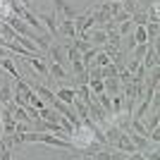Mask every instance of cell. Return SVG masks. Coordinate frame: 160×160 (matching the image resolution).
Here are the masks:
<instances>
[{"label": "cell", "mask_w": 160, "mask_h": 160, "mask_svg": "<svg viewBox=\"0 0 160 160\" xmlns=\"http://www.w3.org/2000/svg\"><path fill=\"white\" fill-rule=\"evenodd\" d=\"M103 81H105V93H108V96L122 93V84H120V79H117V77H108V79H103Z\"/></svg>", "instance_id": "7c38bea8"}, {"label": "cell", "mask_w": 160, "mask_h": 160, "mask_svg": "<svg viewBox=\"0 0 160 160\" xmlns=\"http://www.w3.org/2000/svg\"><path fill=\"white\" fill-rule=\"evenodd\" d=\"M132 36H134V41H136V43H148V36H146V27H134Z\"/></svg>", "instance_id": "2e32d148"}, {"label": "cell", "mask_w": 160, "mask_h": 160, "mask_svg": "<svg viewBox=\"0 0 160 160\" xmlns=\"http://www.w3.org/2000/svg\"><path fill=\"white\" fill-rule=\"evenodd\" d=\"M48 60H53V62H58V65H67V55H65V48L60 46V43H50V48H48Z\"/></svg>", "instance_id": "5b68a950"}, {"label": "cell", "mask_w": 160, "mask_h": 160, "mask_svg": "<svg viewBox=\"0 0 160 160\" xmlns=\"http://www.w3.org/2000/svg\"><path fill=\"white\" fill-rule=\"evenodd\" d=\"M122 10V5H120V0H112V2H110V17H112V14H117Z\"/></svg>", "instance_id": "cb8c5ba5"}, {"label": "cell", "mask_w": 160, "mask_h": 160, "mask_svg": "<svg viewBox=\"0 0 160 160\" xmlns=\"http://www.w3.org/2000/svg\"><path fill=\"white\" fill-rule=\"evenodd\" d=\"M53 2H55V14H58V19H60V17H69V19H74V17L79 14L72 5H67L65 0H53Z\"/></svg>", "instance_id": "8992f818"}, {"label": "cell", "mask_w": 160, "mask_h": 160, "mask_svg": "<svg viewBox=\"0 0 160 160\" xmlns=\"http://www.w3.org/2000/svg\"><path fill=\"white\" fill-rule=\"evenodd\" d=\"M69 67H72V77H74V74H81L84 69H86V67L81 65V60H74V62H69Z\"/></svg>", "instance_id": "603a6c76"}, {"label": "cell", "mask_w": 160, "mask_h": 160, "mask_svg": "<svg viewBox=\"0 0 160 160\" xmlns=\"http://www.w3.org/2000/svg\"><path fill=\"white\" fill-rule=\"evenodd\" d=\"M31 88H33V91H36V93H38V96H41L43 100H46L48 105H50V103L55 100V93H53V91H50V88L46 86V84H33Z\"/></svg>", "instance_id": "8fae6325"}, {"label": "cell", "mask_w": 160, "mask_h": 160, "mask_svg": "<svg viewBox=\"0 0 160 160\" xmlns=\"http://www.w3.org/2000/svg\"><path fill=\"white\" fill-rule=\"evenodd\" d=\"M146 48H148V43H136V46L132 48V58L141 62V58H143V53H146Z\"/></svg>", "instance_id": "d6986e66"}, {"label": "cell", "mask_w": 160, "mask_h": 160, "mask_svg": "<svg viewBox=\"0 0 160 160\" xmlns=\"http://www.w3.org/2000/svg\"><path fill=\"white\" fill-rule=\"evenodd\" d=\"M12 98H14V86L10 81H0V103L5 105V103H10Z\"/></svg>", "instance_id": "30bf717a"}, {"label": "cell", "mask_w": 160, "mask_h": 160, "mask_svg": "<svg viewBox=\"0 0 160 160\" xmlns=\"http://www.w3.org/2000/svg\"><path fill=\"white\" fill-rule=\"evenodd\" d=\"M153 2H158V0H136V5L141 7V10H146L148 5H153Z\"/></svg>", "instance_id": "d4e9b609"}, {"label": "cell", "mask_w": 160, "mask_h": 160, "mask_svg": "<svg viewBox=\"0 0 160 160\" xmlns=\"http://www.w3.org/2000/svg\"><path fill=\"white\" fill-rule=\"evenodd\" d=\"M72 46L79 50V53H84V50H88V48H93L91 46V41H86V38H72Z\"/></svg>", "instance_id": "ffe728a7"}, {"label": "cell", "mask_w": 160, "mask_h": 160, "mask_svg": "<svg viewBox=\"0 0 160 160\" xmlns=\"http://www.w3.org/2000/svg\"><path fill=\"white\" fill-rule=\"evenodd\" d=\"M48 77H50V79H55V81H67L72 74L65 72V65H58V62L48 60Z\"/></svg>", "instance_id": "277c9868"}, {"label": "cell", "mask_w": 160, "mask_h": 160, "mask_svg": "<svg viewBox=\"0 0 160 160\" xmlns=\"http://www.w3.org/2000/svg\"><path fill=\"white\" fill-rule=\"evenodd\" d=\"M132 22H134V27H143L148 22V14L143 12V10H136V12L132 14Z\"/></svg>", "instance_id": "e0dca14e"}, {"label": "cell", "mask_w": 160, "mask_h": 160, "mask_svg": "<svg viewBox=\"0 0 160 160\" xmlns=\"http://www.w3.org/2000/svg\"><path fill=\"white\" fill-rule=\"evenodd\" d=\"M58 33L65 36V38H77V27H74V19L69 17H60L58 22Z\"/></svg>", "instance_id": "7a4b0ae2"}, {"label": "cell", "mask_w": 160, "mask_h": 160, "mask_svg": "<svg viewBox=\"0 0 160 160\" xmlns=\"http://www.w3.org/2000/svg\"><path fill=\"white\" fill-rule=\"evenodd\" d=\"M136 46V41H134V36H127V50L132 53V48Z\"/></svg>", "instance_id": "484cf974"}, {"label": "cell", "mask_w": 160, "mask_h": 160, "mask_svg": "<svg viewBox=\"0 0 160 160\" xmlns=\"http://www.w3.org/2000/svg\"><path fill=\"white\" fill-rule=\"evenodd\" d=\"M117 72H120V69H117L112 62L105 65V67H100V77H103V79H108V77H117Z\"/></svg>", "instance_id": "44dd1931"}, {"label": "cell", "mask_w": 160, "mask_h": 160, "mask_svg": "<svg viewBox=\"0 0 160 160\" xmlns=\"http://www.w3.org/2000/svg\"><path fill=\"white\" fill-rule=\"evenodd\" d=\"M31 41L36 43V48H38L41 53H48V48L53 43V36H50V33H33Z\"/></svg>", "instance_id": "ba28073f"}, {"label": "cell", "mask_w": 160, "mask_h": 160, "mask_svg": "<svg viewBox=\"0 0 160 160\" xmlns=\"http://www.w3.org/2000/svg\"><path fill=\"white\" fill-rule=\"evenodd\" d=\"M134 31V22L127 19V22H122V24H117V33L120 36H129V33Z\"/></svg>", "instance_id": "ac0fdd59"}, {"label": "cell", "mask_w": 160, "mask_h": 160, "mask_svg": "<svg viewBox=\"0 0 160 160\" xmlns=\"http://www.w3.org/2000/svg\"><path fill=\"white\" fill-rule=\"evenodd\" d=\"M38 19H41V24L46 27V31L50 33V36H58V14L55 12H41L38 14Z\"/></svg>", "instance_id": "6da1fadb"}, {"label": "cell", "mask_w": 160, "mask_h": 160, "mask_svg": "<svg viewBox=\"0 0 160 160\" xmlns=\"http://www.w3.org/2000/svg\"><path fill=\"white\" fill-rule=\"evenodd\" d=\"M146 36H148V43H158V36H160V29H158V22H146Z\"/></svg>", "instance_id": "4fadbf2b"}, {"label": "cell", "mask_w": 160, "mask_h": 160, "mask_svg": "<svg viewBox=\"0 0 160 160\" xmlns=\"http://www.w3.org/2000/svg\"><path fill=\"white\" fill-rule=\"evenodd\" d=\"M0 67L5 69L12 79H17V77H22V72L17 69V65H14V58H0Z\"/></svg>", "instance_id": "9c48e42d"}, {"label": "cell", "mask_w": 160, "mask_h": 160, "mask_svg": "<svg viewBox=\"0 0 160 160\" xmlns=\"http://www.w3.org/2000/svg\"><path fill=\"white\" fill-rule=\"evenodd\" d=\"M110 103H112V115H115V112H122V110H124V96H122V93L110 96Z\"/></svg>", "instance_id": "5bb4252c"}, {"label": "cell", "mask_w": 160, "mask_h": 160, "mask_svg": "<svg viewBox=\"0 0 160 160\" xmlns=\"http://www.w3.org/2000/svg\"><path fill=\"white\" fill-rule=\"evenodd\" d=\"M65 55H67V62H74V60H81V53L77 50L74 46H67L65 48Z\"/></svg>", "instance_id": "7402d4cb"}, {"label": "cell", "mask_w": 160, "mask_h": 160, "mask_svg": "<svg viewBox=\"0 0 160 160\" xmlns=\"http://www.w3.org/2000/svg\"><path fill=\"white\" fill-rule=\"evenodd\" d=\"M88 88H91V93H103L105 91V81L103 79H88Z\"/></svg>", "instance_id": "9a60e30c"}, {"label": "cell", "mask_w": 160, "mask_h": 160, "mask_svg": "<svg viewBox=\"0 0 160 160\" xmlns=\"http://www.w3.org/2000/svg\"><path fill=\"white\" fill-rule=\"evenodd\" d=\"M55 98H60L62 103L72 105L74 98H77V86H60L58 91H55Z\"/></svg>", "instance_id": "52a82bcc"}, {"label": "cell", "mask_w": 160, "mask_h": 160, "mask_svg": "<svg viewBox=\"0 0 160 160\" xmlns=\"http://www.w3.org/2000/svg\"><path fill=\"white\" fill-rule=\"evenodd\" d=\"M141 65L146 67V69L158 67V43H148L146 53H143V58H141Z\"/></svg>", "instance_id": "3957f363"}]
</instances>
